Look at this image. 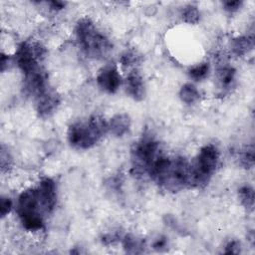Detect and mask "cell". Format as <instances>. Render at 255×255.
Here are the masks:
<instances>
[{"mask_svg": "<svg viewBox=\"0 0 255 255\" xmlns=\"http://www.w3.org/2000/svg\"><path fill=\"white\" fill-rule=\"evenodd\" d=\"M75 34L80 48L87 57L104 59L113 49L110 39L88 17H83L77 22Z\"/></svg>", "mask_w": 255, "mask_h": 255, "instance_id": "cell-1", "label": "cell"}, {"mask_svg": "<svg viewBox=\"0 0 255 255\" xmlns=\"http://www.w3.org/2000/svg\"><path fill=\"white\" fill-rule=\"evenodd\" d=\"M108 131V122L100 116H92L87 120L71 124L67 130V138L71 146L77 149H89L95 146Z\"/></svg>", "mask_w": 255, "mask_h": 255, "instance_id": "cell-2", "label": "cell"}, {"mask_svg": "<svg viewBox=\"0 0 255 255\" xmlns=\"http://www.w3.org/2000/svg\"><path fill=\"white\" fill-rule=\"evenodd\" d=\"M43 206L37 187H30L22 191L18 196L17 213L22 226L31 232L44 228Z\"/></svg>", "mask_w": 255, "mask_h": 255, "instance_id": "cell-3", "label": "cell"}, {"mask_svg": "<svg viewBox=\"0 0 255 255\" xmlns=\"http://www.w3.org/2000/svg\"><path fill=\"white\" fill-rule=\"evenodd\" d=\"M220 152L216 145H203L192 163H190V187L202 188L206 186L219 163Z\"/></svg>", "mask_w": 255, "mask_h": 255, "instance_id": "cell-4", "label": "cell"}, {"mask_svg": "<svg viewBox=\"0 0 255 255\" xmlns=\"http://www.w3.org/2000/svg\"><path fill=\"white\" fill-rule=\"evenodd\" d=\"M164 152L160 142L151 134H144L131 148L132 171L135 175H145L155 160Z\"/></svg>", "mask_w": 255, "mask_h": 255, "instance_id": "cell-5", "label": "cell"}, {"mask_svg": "<svg viewBox=\"0 0 255 255\" xmlns=\"http://www.w3.org/2000/svg\"><path fill=\"white\" fill-rule=\"evenodd\" d=\"M155 182L171 192L190 187V163L183 156L169 157V160Z\"/></svg>", "mask_w": 255, "mask_h": 255, "instance_id": "cell-6", "label": "cell"}, {"mask_svg": "<svg viewBox=\"0 0 255 255\" xmlns=\"http://www.w3.org/2000/svg\"><path fill=\"white\" fill-rule=\"evenodd\" d=\"M45 48L36 41L22 42L15 53V62L18 68L25 75L38 68L45 58Z\"/></svg>", "mask_w": 255, "mask_h": 255, "instance_id": "cell-7", "label": "cell"}, {"mask_svg": "<svg viewBox=\"0 0 255 255\" xmlns=\"http://www.w3.org/2000/svg\"><path fill=\"white\" fill-rule=\"evenodd\" d=\"M23 80L24 92L28 96H33L34 98H37L39 95L49 89L48 75L41 66L25 74Z\"/></svg>", "mask_w": 255, "mask_h": 255, "instance_id": "cell-8", "label": "cell"}, {"mask_svg": "<svg viewBox=\"0 0 255 255\" xmlns=\"http://www.w3.org/2000/svg\"><path fill=\"white\" fill-rule=\"evenodd\" d=\"M96 81L103 91L109 94H114L122 84V77L118 67L114 63H110L102 67L97 75Z\"/></svg>", "mask_w": 255, "mask_h": 255, "instance_id": "cell-9", "label": "cell"}, {"mask_svg": "<svg viewBox=\"0 0 255 255\" xmlns=\"http://www.w3.org/2000/svg\"><path fill=\"white\" fill-rule=\"evenodd\" d=\"M39 196L45 213H51L57 202V187L55 181L50 177H44L37 186Z\"/></svg>", "mask_w": 255, "mask_h": 255, "instance_id": "cell-10", "label": "cell"}, {"mask_svg": "<svg viewBox=\"0 0 255 255\" xmlns=\"http://www.w3.org/2000/svg\"><path fill=\"white\" fill-rule=\"evenodd\" d=\"M60 105V96L50 88L35 98L36 112L41 118L50 117Z\"/></svg>", "mask_w": 255, "mask_h": 255, "instance_id": "cell-11", "label": "cell"}, {"mask_svg": "<svg viewBox=\"0 0 255 255\" xmlns=\"http://www.w3.org/2000/svg\"><path fill=\"white\" fill-rule=\"evenodd\" d=\"M127 94L135 102H141L145 98V85L142 76L137 70L128 73L126 79Z\"/></svg>", "mask_w": 255, "mask_h": 255, "instance_id": "cell-12", "label": "cell"}, {"mask_svg": "<svg viewBox=\"0 0 255 255\" xmlns=\"http://www.w3.org/2000/svg\"><path fill=\"white\" fill-rule=\"evenodd\" d=\"M108 125L109 131L113 135L117 137H122L129 130L131 126V120L128 114L120 113L113 116L108 122Z\"/></svg>", "mask_w": 255, "mask_h": 255, "instance_id": "cell-13", "label": "cell"}, {"mask_svg": "<svg viewBox=\"0 0 255 255\" xmlns=\"http://www.w3.org/2000/svg\"><path fill=\"white\" fill-rule=\"evenodd\" d=\"M230 48L235 56L242 57L248 54L254 48V37L253 35L238 36L231 40Z\"/></svg>", "mask_w": 255, "mask_h": 255, "instance_id": "cell-14", "label": "cell"}, {"mask_svg": "<svg viewBox=\"0 0 255 255\" xmlns=\"http://www.w3.org/2000/svg\"><path fill=\"white\" fill-rule=\"evenodd\" d=\"M235 76H236V70L232 66L227 64L220 66L216 72L218 84L220 88L224 90L229 89L233 85L235 81Z\"/></svg>", "mask_w": 255, "mask_h": 255, "instance_id": "cell-15", "label": "cell"}, {"mask_svg": "<svg viewBox=\"0 0 255 255\" xmlns=\"http://www.w3.org/2000/svg\"><path fill=\"white\" fill-rule=\"evenodd\" d=\"M124 249L129 254H139L144 252V242L142 239L137 238L134 235L127 234L122 238Z\"/></svg>", "mask_w": 255, "mask_h": 255, "instance_id": "cell-16", "label": "cell"}, {"mask_svg": "<svg viewBox=\"0 0 255 255\" xmlns=\"http://www.w3.org/2000/svg\"><path fill=\"white\" fill-rule=\"evenodd\" d=\"M179 98L183 103L191 105L199 101L200 93L193 84L186 83L179 90Z\"/></svg>", "mask_w": 255, "mask_h": 255, "instance_id": "cell-17", "label": "cell"}, {"mask_svg": "<svg viewBox=\"0 0 255 255\" xmlns=\"http://www.w3.org/2000/svg\"><path fill=\"white\" fill-rule=\"evenodd\" d=\"M238 198L240 203L247 209L252 211L254 207V189L248 184H244L238 189Z\"/></svg>", "mask_w": 255, "mask_h": 255, "instance_id": "cell-18", "label": "cell"}, {"mask_svg": "<svg viewBox=\"0 0 255 255\" xmlns=\"http://www.w3.org/2000/svg\"><path fill=\"white\" fill-rule=\"evenodd\" d=\"M209 72H210L209 63L202 62L190 67L188 70V75L192 80L199 82L204 80L208 76Z\"/></svg>", "mask_w": 255, "mask_h": 255, "instance_id": "cell-19", "label": "cell"}, {"mask_svg": "<svg viewBox=\"0 0 255 255\" xmlns=\"http://www.w3.org/2000/svg\"><path fill=\"white\" fill-rule=\"evenodd\" d=\"M181 18L183 22L187 24H197L200 20V12L197 6L189 4L186 7H184L181 13Z\"/></svg>", "mask_w": 255, "mask_h": 255, "instance_id": "cell-20", "label": "cell"}, {"mask_svg": "<svg viewBox=\"0 0 255 255\" xmlns=\"http://www.w3.org/2000/svg\"><path fill=\"white\" fill-rule=\"evenodd\" d=\"M239 161H240V164L246 169H250V168L253 167V165H254V147H253V144L245 147L240 152Z\"/></svg>", "mask_w": 255, "mask_h": 255, "instance_id": "cell-21", "label": "cell"}, {"mask_svg": "<svg viewBox=\"0 0 255 255\" xmlns=\"http://www.w3.org/2000/svg\"><path fill=\"white\" fill-rule=\"evenodd\" d=\"M139 60H140V56L135 51L128 50L122 55L120 59V63L124 67H131L136 65L139 62Z\"/></svg>", "mask_w": 255, "mask_h": 255, "instance_id": "cell-22", "label": "cell"}, {"mask_svg": "<svg viewBox=\"0 0 255 255\" xmlns=\"http://www.w3.org/2000/svg\"><path fill=\"white\" fill-rule=\"evenodd\" d=\"M12 163V157L8 151V148H6L3 144L1 146V151H0V167H1V172L4 173L9 170L11 167Z\"/></svg>", "mask_w": 255, "mask_h": 255, "instance_id": "cell-23", "label": "cell"}, {"mask_svg": "<svg viewBox=\"0 0 255 255\" xmlns=\"http://www.w3.org/2000/svg\"><path fill=\"white\" fill-rule=\"evenodd\" d=\"M13 202L12 199L8 196H2L0 199V215L2 218L7 216L12 210Z\"/></svg>", "mask_w": 255, "mask_h": 255, "instance_id": "cell-24", "label": "cell"}, {"mask_svg": "<svg viewBox=\"0 0 255 255\" xmlns=\"http://www.w3.org/2000/svg\"><path fill=\"white\" fill-rule=\"evenodd\" d=\"M151 247L152 249H154L155 251H164L167 249L168 247V240L167 237L164 235H159L157 236L151 243Z\"/></svg>", "mask_w": 255, "mask_h": 255, "instance_id": "cell-25", "label": "cell"}, {"mask_svg": "<svg viewBox=\"0 0 255 255\" xmlns=\"http://www.w3.org/2000/svg\"><path fill=\"white\" fill-rule=\"evenodd\" d=\"M222 5H223L224 10H226L229 13H233V12L238 11L241 8V6L243 5V1H241V0L230 1L229 0V1H224L222 3Z\"/></svg>", "mask_w": 255, "mask_h": 255, "instance_id": "cell-26", "label": "cell"}, {"mask_svg": "<svg viewBox=\"0 0 255 255\" xmlns=\"http://www.w3.org/2000/svg\"><path fill=\"white\" fill-rule=\"evenodd\" d=\"M123 237L121 236V234H119V232H113V233H107L102 237V241L104 244L106 245H111L114 244L115 242L119 241L120 239H122Z\"/></svg>", "mask_w": 255, "mask_h": 255, "instance_id": "cell-27", "label": "cell"}, {"mask_svg": "<svg viewBox=\"0 0 255 255\" xmlns=\"http://www.w3.org/2000/svg\"><path fill=\"white\" fill-rule=\"evenodd\" d=\"M240 252V243L237 240L229 241L224 249V253L226 254H234Z\"/></svg>", "mask_w": 255, "mask_h": 255, "instance_id": "cell-28", "label": "cell"}, {"mask_svg": "<svg viewBox=\"0 0 255 255\" xmlns=\"http://www.w3.org/2000/svg\"><path fill=\"white\" fill-rule=\"evenodd\" d=\"M164 222L166 225H168L169 227H171L173 230L179 232L181 231V228H180V225L176 222V219L173 217V216H170V215H165L164 217Z\"/></svg>", "mask_w": 255, "mask_h": 255, "instance_id": "cell-29", "label": "cell"}, {"mask_svg": "<svg viewBox=\"0 0 255 255\" xmlns=\"http://www.w3.org/2000/svg\"><path fill=\"white\" fill-rule=\"evenodd\" d=\"M50 7L51 10L53 11H60L62 9L65 8L66 6V2H63V1H58V0H54V1H49L47 3Z\"/></svg>", "mask_w": 255, "mask_h": 255, "instance_id": "cell-30", "label": "cell"}, {"mask_svg": "<svg viewBox=\"0 0 255 255\" xmlns=\"http://www.w3.org/2000/svg\"><path fill=\"white\" fill-rule=\"evenodd\" d=\"M10 62L9 56L5 55L4 53H1V61H0V66H1V72H4L6 68H8Z\"/></svg>", "mask_w": 255, "mask_h": 255, "instance_id": "cell-31", "label": "cell"}]
</instances>
